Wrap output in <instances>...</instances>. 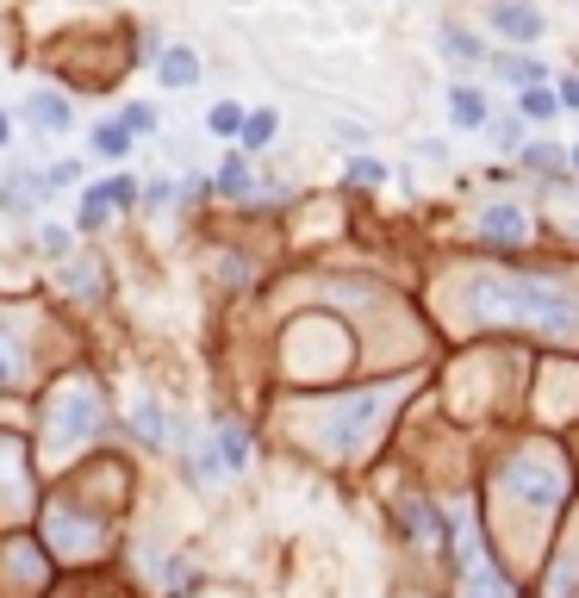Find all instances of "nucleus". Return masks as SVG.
I'll return each instance as SVG.
<instances>
[{
	"instance_id": "7",
	"label": "nucleus",
	"mask_w": 579,
	"mask_h": 598,
	"mask_svg": "<svg viewBox=\"0 0 579 598\" xmlns=\"http://www.w3.org/2000/svg\"><path fill=\"white\" fill-rule=\"evenodd\" d=\"M212 188H219L224 200H256V175H250V150H231V157L219 162V175H212Z\"/></svg>"
},
{
	"instance_id": "26",
	"label": "nucleus",
	"mask_w": 579,
	"mask_h": 598,
	"mask_svg": "<svg viewBox=\"0 0 579 598\" xmlns=\"http://www.w3.org/2000/svg\"><path fill=\"white\" fill-rule=\"evenodd\" d=\"M411 150H418V162H449V143L442 138H418Z\"/></svg>"
},
{
	"instance_id": "21",
	"label": "nucleus",
	"mask_w": 579,
	"mask_h": 598,
	"mask_svg": "<svg viewBox=\"0 0 579 598\" xmlns=\"http://www.w3.org/2000/svg\"><path fill=\"white\" fill-rule=\"evenodd\" d=\"M492 143H499V150H523V112H517V119H499V112H492Z\"/></svg>"
},
{
	"instance_id": "4",
	"label": "nucleus",
	"mask_w": 579,
	"mask_h": 598,
	"mask_svg": "<svg viewBox=\"0 0 579 598\" xmlns=\"http://www.w3.org/2000/svg\"><path fill=\"white\" fill-rule=\"evenodd\" d=\"M449 119H455V131H486L492 126V100H486V88L455 81L449 88Z\"/></svg>"
},
{
	"instance_id": "25",
	"label": "nucleus",
	"mask_w": 579,
	"mask_h": 598,
	"mask_svg": "<svg viewBox=\"0 0 579 598\" xmlns=\"http://www.w3.org/2000/svg\"><path fill=\"white\" fill-rule=\"evenodd\" d=\"M138 437H143V442L162 437V411H157V406H138Z\"/></svg>"
},
{
	"instance_id": "20",
	"label": "nucleus",
	"mask_w": 579,
	"mask_h": 598,
	"mask_svg": "<svg viewBox=\"0 0 579 598\" xmlns=\"http://www.w3.org/2000/svg\"><path fill=\"white\" fill-rule=\"evenodd\" d=\"M387 162L380 157H349V181H356V188H380V181H387Z\"/></svg>"
},
{
	"instance_id": "29",
	"label": "nucleus",
	"mask_w": 579,
	"mask_h": 598,
	"mask_svg": "<svg viewBox=\"0 0 579 598\" xmlns=\"http://www.w3.org/2000/svg\"><path fill=\"white\" fill-rule=\"evenodd\" d=\"M555 94H561L567 112H579V76H561V81H555Z\"/></svg>"
},
{
	"instance_id": "19",
	"label": "nucleus",
	"mask_w": 579,
	"mask_h": 598,
	"mask_svg": "<svg viewBox=\"0 0 579 598\" xmlns=\"http://www.w3.org/2000/svg\"><path fill=\"white\" fill-rule=\"evenodd\" d=\"M107 200H112V212H131V206H143V181H131V175H112V181H107Z\"/></svg>"
},
{
	"instance_id": "1",
	"label": "nucleus",
	"mask_w": 579,
	"mask_h": 598,
	"mask_svg": "<svg viewBox=\"0 0 579 598\" xmlns=\"http://www.w3.org/2000/svg\"><path fill=\"white\" fill-rule=\"evenodd\" d=\"M50 193H57L50 169H13L7 181H0V206H7L13 219H32V212H44Z\"/></svg>"
},
{
	"instance_id": "15",
	"label": "nucleus",
	"mask_w": 579,
	"mask_h": 598,
	"mask_svg": "<svg viewBox=\"0 0 579 598\" xmlns=\"http://www.w3.org/2000/svg\"><path fill=\"white\" fill-rule=\"evenodd\" d=\"M492 76H505L511 88H530V81H555V76H548V63H536V57H523V50H511V57H492Z\"/></svg>"
},
{
	"instance_id": "30",
	"label": "nucleus",
	"mask_w": 579,
	"mask_h": 598,
	"mask_svg": "<svg viewBox=\"0 0 579 598\" xmlns=\"http://www.w3.org/2000/svg\"><path fill=\"white\" fill-rule=\"evenodd\" d=\"M7 143H13V119H7V112H0V150H7Z\"/></svg>"
},
{
	"instance_id": "27",
	"label": "nucleus",
	"mask_w": 579,
	"mask_h": 598,
	"mask_svg": "<svg viewBox=\"0 0 579 598\" xmlns=\"http://www.w3.org/2000/svg\"><path fill=\"white\" fill-rule=\"evenodd\" d=\"M63 281L76 287V293H81V287H94V293H100V275H94V268H76V262H69V268H63Z\"/></svg>"
},
{
	"instance_id": "5",
	"label": "nucleus",
	"mask_w": 579,
	"mask_h": 598,
	"mask_svg": "<svg viewBox=\"0 0 579 598\" xmlns=\"http://www.w3.org/2000/svg\"><path fill=\"white\" fill-rule=\"evenodd\" d=\"M399 524H406L418 542H430V549H442V536H449V518H442L430 499H406L399 505Z\"/></svg>"
},
{
	"instance_id": "9",
	"label": "nucleus",
	"mask_w": 579,
	"mask_h": 598,
	"mask_svg": "<svg viewBox=\"0 0 579 598\" xmlns=\"http://www.w3.org/2000/svg\"><path fill=\"white\" fill-rule=\"evenodd\" d=\"M212 456H219V468H224V474H243V468H250V430L224 418L219 437H212Z\"/></svg>"
},
{
	"instance_id": "12",
	"label": "nucleus",
	"mask_w": 579,
	"mask_h": 598,
	"mask_svg": "<svg viewBox=\"0 0 579 598\" xmlns=\"http://www.w3.org/2000/svg\"><path fill=\"white\" fill-rule=\"evenodd\" d=\"M157 76H162V88H193V81H200V57H193L188 44H169L157 57Z\"/></svg>"
},
{
	"instance_id": "28",
	"label": "nucleus",
	"mask_w": 579,
	"mask_h": 598,
	"mask_svg": "<svg viewBox=\"0 0 579 598\" xmlns=\"http://www.w3.org/2000/svg\"><path fill=\"white\" fill-rule=\"evenodd\" d=\"M50 181H57V188H76V181H81V162H50Z\"/></svg>"
},
{
	"instance_id": "6",
	"label": "nucleus",
	"mask_w": 579,
	"mask_h": 598,
	"mask_svg": "<svg viewBox=\"0 0 579 598\" xmlns=\"http://www.w3.org/2000/svg\"><path fill=\"white\" fill-rule=\"evenodd\" d=\"M437 44H442V57H449V63H468V69L492 63V57L480 50V38H473L461 19H442V26H437Z\"/></svg>"
},
{
	"instance_id": "31",
	"label": "nucleus",
	"mask_w": 579,
	"mask_h": 598,
	"mask_svg": "<svg viewBox=\"0 0 579 598\" xmlns=\"http://www.w3.org/2000/svg\"><path fill=\"white\" fill-rule=\"evenodd\" d=\"M567 169H573V175H579V143H567Z\"/></svg>"
},
{
	"instance_id": "23",
	"label": "nucleus",
	"mask_w": 579,
	"mask_h": 598,
	"mask_svg": "<svg viewBox=\"0 0 579 598\" xmlns=\"http://www.w3.org/2000/svg\"><path fill=\"white\" fill-rule=\"evenodd\" d=\"M19 375H26V362H19V349H13V337L0 331V387H13Z\"/></svg>"
},
{
	"instance_id": "24",
	"label": "nucleus",
	"mask_w": 579,
	"mask_h": 598,
	"mask_svg": "<svg viewBox=\"0 0 579 598\" xmlns=\"http://www.w3.org/2000/svg\"><path fill=\"white\" fill-rule=\"evenodd\" d=\"M119 119H126V126L138 131V138H150V131H157V107H143V100H131V107L119 112Z\"/></svg>"
},
{
	"instance_id": "13",
	"label": "nucleus",
	"mask_w": 579,
	"mask_h": 598,
	"mask_svg": "<svg viewBox=\"0 0 579 598\" xmlns=\"http://www.w3.org/2000/svg\"><path fill=\"white\" fill-rule=\"evenodd\" d=\"M107 219H112L107 181H94V188H81V206H76V231H81V237H94V231H107Z\"/></svg>"
},
{
	"instance_id": "2",
	"label": "nucleus",
	"mask_w": 579,
	"mask_h": 598,
	"mask_svg": "<svg viewBox=\"0 0 579 598\" xmlns=\"http://www.w3.org/2000/svg\"><path fill=\"white\" fill-rule=\"evenodd\" d=\"M486 26H492L505 44H523V50L542 38V13H536L530 0H492V7H486Z\"/></svg>"
},
{
	"instance_id": "32",
	"label": "nucleus",
	"mask_w": 579,
	"mask_h": 598,
	"mask_svg": "<svg viewBox=\"0 0 579 598\" xmlns=\"http://www.w3.org/2000/svg\"><path fill=\"white\" fill-rule=\"evenodd\" d=\"M573 13H579V0H573Z\"/></svg>"
},
{
	"instance_id": "18",
	"label": "nucleus",
	"mask_w": 579,
	"mask_h": 598,
	"mask_svg": "<svg viewBox=\"0 0 579 598\" xmlns=\"http://www.w3.org/2000/svg\"><path fill=\"white\" fill-rule=\"evenodd\" d=\"M69 243H76L69 225H44V231H38V256H50V262H69Z\"/></svg>"
},
{
	"instance_id": "11",
	"label": "nucleus",
	"mask_w": 579,
	"mask_h": 598,
	"mask_svg": "<svg viewBox=\"0 0 579 598\" xmlns=\"http://www.w3.org/2000/svg\"><path fill=\"white\" fill-rule=\"evenodd\" d=\"M517 112H523V126H548V119L561 112L555 81H530V88H517Z\"/></svg>"
},
{
	"instance_id": "10",
	"label": "nucleus",
	"mask_w": 579,
	"mask_h": 598,
	"mask_svg": "<svg viewBox=\"0 0 579 598\" xmlns=\"http://www.w3.org/2000/svg\"><path fill=\"white\" fill-rule=\"evenodd\" d=\"M131 138H138V131H131L126 119H100V126L88 131V143H94L100 162H126L131 157Z\"/></svg>"
},
{
	"instance_id": "14",
	"label": "nucleus",
	"mask_w": 579,
	"mask_h": 598,
	"mask_svg": "<svg viewBox=\"0 0 579 598\" xmlns=\"http://www.w3.org/2000/svg\"><path fill=\"white\" fill-rule=\"evenodd\" d=\"M517 162L530 175H542V181H561V169H567V143H523L517 150Z\"/></svg>"
},
{
	"instance_id": "3",
	"label": "nucleus",
	"mask_w": 579,
	"mask_h": 598,
	"mask_svg": "<svg viewBox=\"0 0 579 598\" xmlns=\"http://www.w3.org/2000/svg\"><path fill=\"white\" fill-rule=\"evenodd\" d=\"M473 231H480V237H499V243H517V237H530V212H523L517 200H492V206H480Z\"/></svg>"
},
{
	"instance_id": "17",
	"label": "nucleus",
	"mask_w": 579,
	"mask_h": 598,
	"mask_svg": "<svg viewBox=\"0 0 579 598\" xmlns=\"http://www.w3.org/2000/svg\"><path fill=\"white\" fill-rule=\"evenodd\" d=\"M243 119H250V112L237 107V100H212V112H206V131H212V138H237V131H243Z\"/></svg>"
},
{
	"instance_id": "8",
	"label": "nucleus",
	"mask_w": 579,
	"mask_h": 598,
	"mask_svg": "<svg viewBox=\"0 0 579 598\" xmlns=\"http://www.w3.org/2000/svg\"><path fill=\"white\" fill-rule=\"evenodd\" d=\"M26 119H32L38 131H69L76 126V112H69V100L57 94V88H38V94L26 100Z\"/></svg>"
},
{
	"instance_id": "22",
	"label": "nucleus",
	"mask_w": 579,
	"mask_h": 598,
	"mask_svg": "<svg viewBox=\"0 0 579 598\" xmlns=\"http://www.w3.org/2000/svg\"><path fill=\"white\" fill-rule=\"evenodd\" d=\"M143 206H150V212H169V206H174V181H169V175L143 181Z\"/></svg>"
},
{
	"instance_id": "16",
	"label": "nucleus",
	"mask_w": 579,
	"mask_h": 598,
	"mask_svg": "<svg viewBox=\"0 0 579 598\" xmlns=\"http://www.w3.org/2000/svg\"><path fill=\"white\" fill-rule=\"evenodd\" d=\"M268 143H274V112H250V119H243V131H237V150L262 157Z\"/></svg>"
}]
</instances>
